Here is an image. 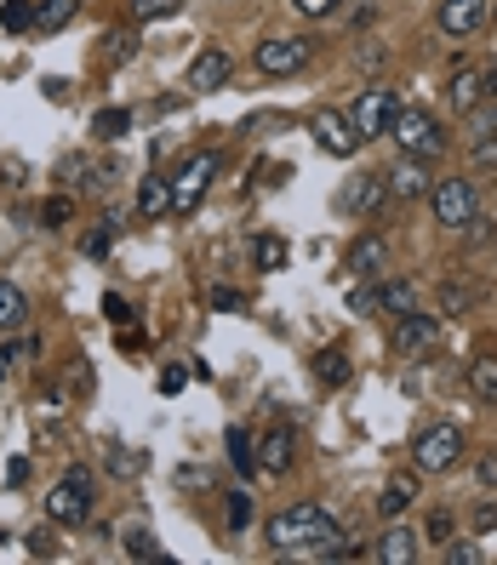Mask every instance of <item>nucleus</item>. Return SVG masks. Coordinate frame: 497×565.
<instances>
[{"instance_id": "nucleus-45", "label": "nucleus", "mask_w": 497, "mask_h": 565, "mask_svg": "<svg viewBox=\"0 0 497 565\" xmlns=\"http://www.w3.org/2000/svg\"><path fill=\"white\" fill-rule=\"evenodd\" d=\"M475 474H481V485H497V451H481V457H475Z\"/></svg>"}, {"instance_id": "nucleus-26", "label": "nucleus", "mask_w": 497, "mask_h": 565, "mask_svg": "<svg viewBox=\"0 0 497 565\" xmlns=\"http://www.w3.org/2000/svg\"><path fill=\"white\" fill-rule=\"evenodd\" d=\"M92 132L104 138V143L127 138V132H132V109H97V115H92Z\"/></svg>"}, {"instance_id": "nucleus-14", "label": "nucleus", "mask_w": 497, "mask_h": 565, "mask_svg": "<svg viewBox=\"0 0 497 565\" xmlns=\"http://www.w3.org/2000/svg\"><path fill=\"white\" fill-rule=\"evenodd\" d=\"M309 132H315V143L327 149V154H338V161H350V154L360 149V138L350 132V120H343L338 109H320V115H315V126H309Z\"/></svg>"}, {"instance_id": "nucleus-28", "label": "nucleus", "mask_w": 497, "mask_h": 565, "mask_svg": "<svg viewBox=\"0 0 497 565\" xmlns=\"http://www.w3.org/2000/svg\"><path fill=\"white\" fill-rule=\"evenodd\" d=\"M0 30H7V35L35 30V0H7V7H0Z\"/></svg>"}, {"instance_id": "nucleus-29", "label": "nucleus", "mask_w": 497, "mask_h": 565, "mask_svg": "<svg viewBox=\"0 0 497 565\" xmlns=\"http://www.w3.org/2000/svg\"><path fill=\"white\" fill-rule=\"evenodd\" d=\"M463 120H469V138H497V97H481Z\"/></svg>"}, {"instance_id": "nucleus-36", "label": "nucleus", "mask_w": 497, "mask_h": 565, "mask_svg": "<svg viewBox=\"0 0 497 565\" xmlns=\"http://www.w3.org/2000/svg\"><path fill=\"white\" fill-rule=\"evenodd\" d=\"M23 549H29L35 560H52V554H58V531H46V526H35L29 537H23Z\"/></svg>"}, {"instance_id": "nucleus-49", "label": "nucleus", "mask_w": 497, "mask_h": 565, "mask_svg": "<svg viewBox=\"0 0 497 565\" xmlns=\"http://www.w3.org/2000/svg\"><path fill=\"white\" fill-rule=\"evenodd\" d=\"M429 537H435V543H446V537H452V520H446V514H435V520H429Z\"/></svg>"}, {"instance_id": "nucleus-4", "label": "nucleus", "mask_w": 497, "mask_h": 565, "mask_svg": "<svg viewBox=\"0 0 497 565\" xmlns=\"http://www.w3.org/2000/svg\"><path fill=\"white\" fill-rule=\"evenodd\" d=\"M429 200H435V223L452 228V235H463L481 217V195L469 177H440V184H429Z\"/></svg>"}, {"instance_id": "nucleus-18", "label": "nucleus", "mask_w": 497, "mask_h": 565, "mask_svg": "<svg viewBox=\"0 0 497 565\" xmlns=\"http://www.w3.org/2000/svg\"><path fill=\"white\" fill-rule=\"evenodd\" d=\"M166 212H171V177L149 172L143 184H138V217H143V223H155V217H166Z\"/></svg>"}, {"instance_id": "nucleus-42", "label": "nucleus", "mask_w": 497, "mask_h": 565, "mask_svg": "<svg viewBox=\"0 0 497 565\" xmlns=\"http://www.w3.org/2000/svg\"><path fill=\"white\" fill-rule=\"evenodd\" d=\"M446 565H481V549L475 543H452L446 549Z\"/></svg>"}, {"instance_id": "nucleus-37", "label": "nucleus", "mask_w": 497, "mask_h": 565, "mask_svg": "<svg viewBox=\"0 0 497 565\" xmlns=\"http://www.w3.org/2000/svg\"><path fill=\"white\" fill-rule=\"evenodd\" d=\"M350 308H355V315H378L383 292H378V286H355V292H350Z\"/></svg>"}, {"instance_id": "nucleus-48", "label": "nucleus", "mask_w": 497, "mask_h": 565, "mask_svg": "<svg viewBox=\"0 0 497 565\" xmlns=\"http://www.w3.org/2000/svg\"><path fill=\"white\" fill-rule=\"evenodd\" d=\"M23 480H29V462L12 457V462H7V485H23Z\"/></svg>"}, {"instance_id": "nucleus-7", "label": "nucleus", "mask_w": 497, "mask_h": 565, "mask_svg": "<svg viewBox=\"0 0 497 565\" xmlns=\"http://www.w3.org/2000/svg\"><path fill=\"white\" fill-rule=\"evenodd\" d=\"M389 115H394V97H389V86H366L355 103H350V132L360 138V143H371V138H389Z\"/></svg>"}, {"instance_id": "nucleus-19", "label": "nucleus", "mask_w": 497, "mask_h": 565, "mask_svg": "<svg viewBox=\"0 0 497 565\" xmlns=\"http://www.w3.org/2000/svg\"><path fill=\"white\" fill-rule=\"evenodd\" d=\"M383 263H389V246L378 240V235H360L355 246H350V269L366 280V274H383Z\"/></svg>"}, {"instance_id": "nucleus-52", "label": "nucleus", "mask_w": 497, "mask_h": 565, "mask_svg": "<svg viewBox=\"0 0 497 565\" xmlns=\"http://www.w3.org/2000/svg\"><path fill=\"white\" fill-rule=\"evenodd\" d=\"M0 382H7V354H0Z\"/></svg>"}, {"instance_id": "nucleus-16", "label": "nucleus", "mask_w": 497, "mask_h": 565, "mask_svg": "<svg viewBox=\"0 0 497 565\" xmlns=\"http://www.w3.org/2000/svg\"><path fill=\"white\" fill-rule=\"evenodd\" d=\"M417 543H424V537L394 520V526L378 537V565H412V560H417Z\"/></svg>"}, {"instance_id": "nucleus-11", "label": "nucleus", "mask_w": 497, "mask_h": 565, "mask_svg": "<svg viewBox=\"0 0 497 565\" xmlns=\"http://www.w3.org/2000/svg\"><path fill=\"white\" fill-rule=\"evenodd\" d=\"M435 23H440L446 40H469V35H475L481 23H486V0H440Z\"/></svg>"}, {"instance_id": "nucleus-32", "label": "nucleus", "mask_w": 497, "mask_h": 565, "mask_svg": "<svg viewBox=\"0 0 497 565\" xmlns=\"http://www.w3.org/2000/svg\"><path fill=\"white\" fill-rule=\"evenodd\" d=\"M378 292H383V308H389L394 320H401V315H412V308H417V297H412V286H406V280H389V286H378Z\"/></svg>"}, {"instance_id": "nucleus-40", "label": "nucleus", "mask_w": 497, "mask_h": 565, "mask_svg": "<svg viewBox=\"0 0 497 565\" xmlns=\"http://www.w3.org/2000/svg\"><path fill=\"white\" fill-rule=\"evenodd\" d=\"M292 7L304 12V17H338V12H343V0H292Z\"/></svg>"}, {"instance_id": "nucleus-24", "label": "nucleus", "mask_w": 497, "mask_h": 565, "mask_svg": "<svg viewBox=\"0 0 497 565\" xmlns=\"http://www.w3.org/2000/svg\"><path fill=\"white\" fill-rule=\"evenodd\" d=\"M315 377L327 382V389H343V382L355 377V366H350V354H343V349H327V354L315 360Z\"/></svg>"}, {"instance_id": "nucleus-30", "label": "nucleus", "mask_w": 497, "mask_h": 565, "mask_svg": "<svg viewBox=\"0 0 497 565\" xmlns=\"http://www.w3.org/2000/svg\"><path fill=\"white\" fill-rule=\"evenodd\" d=\"M252 257H258L263 274H275V269H286V240H281V235H258Z\"/></svg>"}, {"instance_id": "nucleus-9", "label": "nucleus", "mask_w": 497, "mask_h": 565, "mask_svg": "<svg viewBox=\"0 0 497 565\" xmlns=\"http://www.w3.org/2000/svg\"><path fill=\"white\" fill-rule=\"evenodd\" d=\"M252 457H258V474H292V462H297V434H292V423L263 428L258 440H252Z\"/></svg>"}, {"instance_id": "nucleus-17", "label": "nucleus", "mask_w": 497, "mask_h": 565, "mask_svg": "<svg viewBox=\"0 0 497 565\" xmlns=\"http://www.w3.org/2000/svg\"><path fill=\"white\" fill-rule=\"evenodd\" d=\"M481 97H486V74L481 69H458L452 81H446V103H452V115H469Z\"/></svg>"}, {"instance_id": "nucleus-8", "label": "nucleus", "mask_w": 497, "mask_h": 565, "mask_svg": "<svg viewBox=\"0 0 497 565\" xmlns=\"http://www.w3.org/2000/svg\"><path fill=\"white\" fill-rule=\"evenodd\" d=\"M309 58H315V40L309 35H275V40H263L258 46V69L263 74H297V69H309Z\"/></svg>"}, {"instance_id": "nucleus-1", "label": "nucleus", "mask_w": 497, "mask_h": 565, "mask_svg": "<svg viewBox=\"0 0 497 565\" xmlns=\"http://www.w3.org/2000/svg\"><path fill=\"white\" fill-rule=\"evenodd\" d=\"M269 549H275L281 560H355L360 554L320 503L281 508L275 520H269Z\"/></svg>"}, {"instance_id": "nucleus-38", "label": "nucleus", "mask_w": 497, "mask_h": 565, "mask_svg": "<svg viewBox=\"0 0 497 565\" xmlns=\"http://www.w3.org/2000/svg\"><path fill=\"white\" fill-rule=\"evenodd\" d=\"M246 526H252V497L229 492V531H246Z\"/></svg>"}, {"instance_id": "nucleus-22", "label": "nucleus", "mask_w": 497, "mask_h": 565, "mask_svg": "<svg viewBox=\"0 0 497 565\" xmlns=\"http://www.w3.org/2000/svg\"><path fill=\"white\" fill-rule=\"evenodd\" d=\"M412 497H417V480H389L383 497H378V514L383 520H401V514L412 508Z\"/></svg>"}, {"instance_id": "nucleus-20", "label": "nucleus", "mask_w": 497, "mask_h": 565, "mask_svg": "<svg viewBox=\"0 0 497 565\" xmlns=\"http://www.w3.org/2000/svg\"><path fill=\"white\" fill-rule=\"evenodd\" d=\"M74 12H81V0H35V30L40 35H58L74 23Z\"/></svg>"}, {"instance_id": "nucleus-13", "label": "nucleus", "mask_w": 497, "mask_h": 565, "mask_svg": "<svg viewBox=\"0 0 497 565\" xmlns=\"http://www.w3.org/2000/svg\"><path fill=\"white\" fill-rule=\"evenodd\" d=\"M343 212H355V217H371L378 212V205L389 200V184H383V172H366V177H350V184H343Z\"/></svg>"}, {"instance_id": "nucleus-54", "label": "nucleus", "mask_w": 497, "mask_h": 565, "mask_svg": "<svg viewBox=\"0 0 497 565\" xmlns=\"http://www.w3.org/2000/svg\"><path fill=\"white\" fill-rule=\"evenodd\" d=\"M0 543H7V537H0Z\"/></svg>"}, {"instance_id": "nucleus-15", "label": "nucleus", "mask_w": 497, "mask_h": 565, "mask_svg": "<svg viewBox=\"0 0 497 565\" xmlns=\"http://www.w3.org/2000/svg\"><path fill=\"white\" fill-rule=\"evenodd\" d=\"M383 184H389V200H417V195H429V172L417 154H401V161L383 172Z\"/></svg>"}, {"instance_id": "nucleus-43", "label": "nucleus", "mask_w": 497, "mask_h": 565, "mask_svg": "<svg viewBox=\"0 0 497 565\" xmlns=\"http://www.w3.org/2000/svg\"><path fill=\"white\" fill-rule=\"evenodd\" d=\"M475 149V166H497V138H469Z\"/></svg>"}, {"instance_id": "nucleus-5", "label": "nucleus", "mask_w": 497, "mask_h": 565, "mask_svg": "<svg viewBox=\"0 0 497 565\" xmlns=\"http://www.w3.org/2000/svg\"><path fill=\"white\" fill-rule=\"evenodd\" d=\"M217 166H223V154H217V149L189 154V161H184L178 172H171V212H194V205L206 200V189H212Z\"/></svg>"}, {"instance_id": "nucleus-44", "label": "nucleus", "mask_w": 497, "mask_h": 565, "mask_svg": "<svg viewBox=\"0 0 497 565\" xmlns=\"http://www.w3.org/2000/svg\"><path fill=\"white\" fill-rule=\"evenodd\" d=\"M104 315H109L115 326H127V320H132V308H127V297H120V292H109V297H104Z\"/></svg>"}, {"instance_id": "nucleus-35", "label": "nucleus", "mask_w": 497, "mask_h": 565, "mask_svg": "<svg viewBox=\"0 0 497 565\" xmlns=\"http://www.w3.org/2000/svg\"><path fill=\"white\" fill-rule=\"evenodd\" d=\"M178 7H184V0H132V17L138 23H155V17H171Z\"/></svg>"}, {"instance_id": "nucleus-53", "label": "nucleus", "mask_w": 497, "mask_h": 565, "mask_svg": "<svg viewBox=\"0 0 497 565\" xmlns=\"http://www.w3.org/2000/svg\"><path fill=\"white\" fill-rule=\"evenodd\" d=\"M486 17H492V30H497V7H486Z\"/></svg>"}, {"instance_id": "nucleus-31", "label": "nucleus", "mask_w": 497, "mask_h": 565, "mask_svg": "<svg viewBox=\"0 0 497 565\" xmlns=\"http://www.w3.org/2000/svg\"><path fill=\"white\" fill-rule=\"evenodd\" d=\"M229 462H235L240 474H258V457H252V434H246L240 423L229 428Z\"/></svg>"}, {"instance_id": "nucleus-23", "label": "nucleus", "mask_w": 497, "mask_h": 565, "mask_svg": "<svg viewBox=\"0 0 497 565\" xmlns=\"http://www.w3.org/2000/svg\"><path fill=\"white\" fill-rule=\"evenodd\" d=\"M120 549H127V560H143V565L161 560V543H155V531H149V526H127V531H120Z\"/></svg>"}, {"instance_id": "nucleus-2", "label": "nucleus", "mask_w": 497, "mask_h": 565, "mask_svg": "<svg viewBox=\"0 0 497 565\" xmlns=\"http://www.w3.org/2000/svg\"><path fill=\"white\" fill-rule=\"evenodd\" d=\"M389 138L401 143V154H417V161H435V154H446V132L435 126L429 109H417V103H406V109L389 115Z\"/></svg>"}, {"instance_id": "nucleus-46", "label": "nucleus", "mask_w": 497, "mask_h": 565, "mask_svg": "<svg viewBox=\"0 0 497 565\" xmlns=\"http://www.w3.org/2000/svg\"><path fill=\"white\" fill-rule=\"evenodd\" d=\"M184 382H189V377H184V366H166V372H161V395H178Z\"/></svg>"}, {"instance_id": "nucleus-10", "label": "nucleus", "mask_w": 497, "mask_h": 565, "mask_svg": "<svg viewBox=\"0 0 497 565\" xmlns=\"http://www.w3.org/2000/svg\"><path fill=\"white\" fill-rule=\"evenodd\" d=\"M229 74H235L229 51H223V46H201L184 81H189V92H223V86H229Z\"/></svg>"}, {"instance_id": "nucleus-21", "label": "nucleus", "mask_w": 497, "mask_h": 565, "mask_svg": "<svg viewBox=\"0 0 497 565\" xmlns=\"http://www.w3.org/2000/svg\"><path fill=\"white\" fill-rule=\"evenodd\" d=\"M23 326H29V297H23L12 280H0V331L12 338V331H23Z\"/></svg>"}, {"instance_id": "nucleus-41", "label": "nucleus", "mask_w": 497, "mask_h": 565, "mask_svg": "<svg viewBox=\"0 0 497 565\" xmlns=\"http://www.w3.org/2000/svg\"><path fill=\"white\" fill-rule=\"evenodd\" d=\"M240 303H246V297H240L235 286H212V308H217V315H235Z\"/></svg>"}, {"instance_id": "nucleus-12", "label": "nucleus", "mask_w": 497, "mask_h": 565, "mask_svg": "<svg viewBox=\"0 0 497 565\" xmlns=\"http://www.w3.org/2000/svg\"><path fill=\"white\" fill-rule=\"evenodd\" d=\"M435 343H440V320L435 315H417V308H412V315L394 320V349H401V354H429Z\"/></svg>"}, {"instance_id": "nucleus-6", "label": "nucleus", "mask_w": 497, "mask_h": 565, "mask_svg": "<svg viewBox=\"0 0 497 565\" xmlns=\"http://www.w3.org/2000/svg\"><path fill=\"white\" fill-rule=\"evenodd\" d=\"M458 457H463V428L458 423H435V428H424L412 440V462L424 474H446V469H458Z\"/></svg>"}, {"instance_id": "nucleus-34", "label": "nucleus", "mask_w": 497, "mask_h": 565, "mask_svg": "<svg viewBox=\"0 0 497 565\" xmlns=\"http://www.w3.org/2000/svg\"><path fill=\"white\" fill-rule=\"evenodd\" d=\"M69 217H74V200H69V195H52V200L40 205V223H46V228H63Z\"/></svg>"}, {"instance_id": "nucleus-3", "label": "nucleus", "mask_w": 497, "mask_h": 565, "mask_svg": "<svg viewBox=\"0 0 497 565\" xmlns=\"http://www.w3.org/2000/svg\"><path fill=\"white\" fill-rule=\"evenodd\" d=\"M46 514H52V526H86L92 520V469L86 462H74L52 492H46Z\"/></svg>"}, {"instance_id": "nucleus-47", "label": "nucleus", "mask_w": 497, "mask_h": 565, "mask_svg": "<svg viewBox=\"0 0 497 565\" xmlns=\"http://www.w3.org/2000/svg\"><path fill=\"white\" fill-rule=\"evenodd\" d=\"M475 531H497V503H481V508H475Z\"/></svg>"}, {"instance_id": "nucleus-50", "label": "nucleus", "mask_w": 497, "mask_h": 565, "mask_svg": "<svg viewBox=\"0 0 497 565\" xmlns=\"http://www.w3.org/2000/svg\"><path fill=\"white\" fill-rule=\"evenodd\" d=\"M7 360H35V338H17V343H12V354H7Z\"/></svg>"}, {"instance_id": "nucleus-51", "label": "nucleus", "mask_w": 497, "mask_h": 565, "mask_svg": "<svg viewBox=\"0 0 497 565\" xmlns=\"http://www.w3.org/2000/svg\"><path fill=\"white\" fill-rule=\"evenodd\" d=\"M481 74H486V97H497V63H486Z\"/></svg>"}, {"instance_id": "nucleus-33", "label": "nucleus", "mask_w": 497, "mask_h": 565, "mask_svg": "<svg viewBox=\"0 0 497 565\" xmlns=\"http://www.w3.org/2000/svg\"><path fill=\"white\" fill-rule=\"evenodd\" d=\"M469 308H475L469 286H440V315H469Z\"/></svg>"}, {"instance_id": "nucleus-27", "label": "nucleus", "mask_w": 497, "mask_h": 565, "mask_svg": "<svg viewBox=\"0 0 497 565\" xmlns=\"http://www.w3.org/2000/svg\"><path fill=\"white\" fill-rule=\"evenodd\" d=\"M115 228H120V217H97V223L86 228L81 251H86V257H109V246H115Z\"/></svg>"}, {"instance_id": "nucleus-25", "label": "nucleus", "mask_w": 497, "mask_h": 565, "mask_svg": "<svg viewBox=\"0 0 497 565\" xmlns=\"http://www.w3.org/2000/svg\"><path fill=\"white\" fill-rule=\"evenodd\" d=\"M469 395L486 400V405H497V354H486V360L469 366Z\"/></svg>"}, {"instance_id": "nucleus-39", "label": "nucleus", "mask_w": 497, "mask_h": 565, "mask_svg": "<svg viewBox=\"0 0 497 565\" xmlns=\"http://www.w3.org/2000/svg\"><path fill=\"white\" fill-rule=\"evenodd\" d=\"M132 58H138V40L127 30H115L109 35V63H132Z\"/></svg>"}]
</instances>
